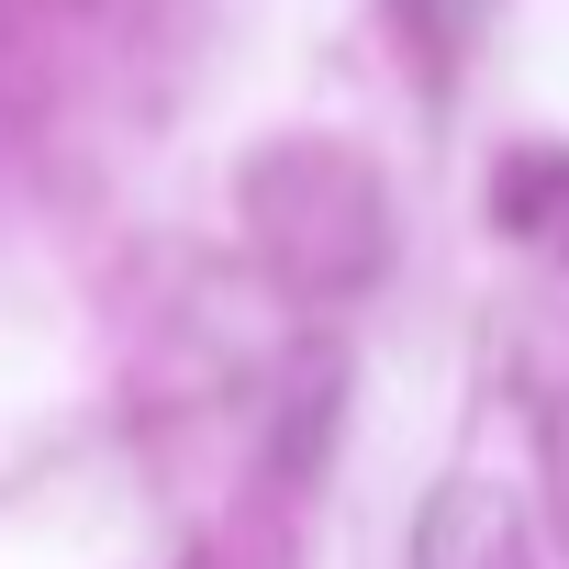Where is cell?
I'll list each match as a JSON object with an SVG mask.
<instances>
[{
	"label": "cell",
	"mask_w": 569,
	"mask_h": 569,
	"mask_svg": "<svg viewBox=\"0 0 569 569\" xmlns=\"http://www.w3.org/2000/svg\"><path fill=\"white\" fill-rule=\"evenodd\" d=\"M246 212H257V246L279 257V279H291V291H325V302L358 291V279L391 257V201H380V179L347 146H279V157H257Z\"/></svg>",
	"instance_id": "cell-1"
},
{
	"label": "cell",
	"mask_w": 569,
	"mask_h": 569,
	"mask_svg": "<svg viewBox=\"0 0 569 569\" xmlns=\"http://www.w3.org/2000/svg\"><path fill=\"white\" fill-rule=\"evenodd\" d=\"M413 569H547V558H536L525 513L491 480H447L425 502V525H413Z\"/></svg>",
	"instance_id": "cell-2"
},
{
	"label": "cell",
	"mask_w": 569,
	"mask_h": 569,
	"mask_svg": "<svg viewBox=\"0 0 569 569\" xmlns=\"http://www.w3.org/2000/svg\"><path fill=\"white\" fill-rule=\"evenodd\" d=\"M491 201H502V223H513V234H536V223H547V212L569 201V157H513Z\"/></svg>",
	"instance_id": "cell-3"
},
{
	"label": "cell",
	"mask_w": 569,
	"mask_h": 569,
	"mask_svg": "<svg viewBox=\"0 0 569 569\" xmlns=\"http://www.w3.org/2000/svg\"><path fill=\"white\" fill-rule=\"evenodd\" d=\"M190 569H212V558H190Z\"/></svg>",
	"instance_id": "cell-4"
}]
</instances>
